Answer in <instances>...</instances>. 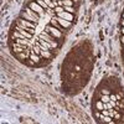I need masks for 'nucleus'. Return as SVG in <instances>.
Masks as SVG:
<instances>
[{"label":"nucleus","mask_w":124,"mask_h":124,"mask_svg":"<svg viewBox=\"0 0 124 124\" xmlns=\"http://www.w3.org/2000/svg\"><path fill=\"white\" fill-rule=\"evenodd\" d=\"M40 39H44V40H46L47 42L52 46V48H55V47H57L58 45H57V42L55 41V37L52 36V35H50L47 31H44V32H41L40 34Z\"/></svg>","instance_id":"f257e3e1"},{"label":"nucleus","mask_w":124,"mask_h":124,"mask_svg":"<svg viewBox=\"0 0 124 124\" xmlns=\"http://www.w3.org/2000/svg\"><path fill=\"white\" fill-rule=\"evenodd\" d=\"M46 31L50 34V35H52L55 39H61L62 37V31L58 30L57 27L52 26V25H50V26H46Z\"/></svg>","instance_id":"f03ea898"},{"label":"nucleus","mask_w":124,"mask_h":124,"mask_svg":"<svg viewBox=\"0 0 124 124\" xmlns=\"http://www.w3.org/2000/svg\"><path fill=\"white\" fill-rule=\"evenodd\" d=\"M17 25H20V26H23V27H25V29H35L36 27V24L35 23H32V21H29V20H25V19H23V17H20L19 20H17Z\"/></svg>","instance_id":"7ed1b4c3"},{"label":"nucleus","mask_w":124,"mask_h":124,"mask_svg":"<svg viewBox=\"0 0 124 124\" xmlns=\"http://www.w3.org/2000/svg\"><path fill=\"white\" fill-rule=\"evenodd\" d=\"M29 8H30V9H32L34 11H36L40 16H44V15H45V11H44L45 9H44L42 6H41L39 3H30Z\"/></svg>","instance_id":"20e7f679"},{"label":"nucleus","mask_w":124,"mask_h":124,"mask_svg":"<svg viewBox=\"0 0 124 124\" xmlns=\"http://www.w3.org/2000/svg\"><path fill=\"white\" fill-rule=\"evenodd\" d=\"M57 16L67 20V21H72V20H73V16H72V14H71V13H67L66 10H65V11H62V13H58Z\"/></svg>","instance_id":"39448f33"},{"label":"nucleus","mask_w":124,"mask_h":124,"mask_svg":"<svg viewBox=\"0 0 124 124\" xmlns=\"http://www.w3.org/2000/svg\"><path fill=\"white\" fill-rule=\"evenodd\" d=\"M56 19H57L58 24H60L62 27H63V29H67V27H70V26H71V21H67V20L62 19V17H60V16H56Z\"/></svg>","instance_id":"423d86ee"},{"label":"nucleus","mask_w":124,"mask_h":124,"mask_svg":"<svg viewBox=\"0 0 124 124\" xmlns=\"http://www.w3.org/2000/svg\"><path fill=\"white\" fill-rule=\"evenodd\" d=\"M26 13H27L30 16H32V17L36 20V23L39 21V20H40V17H41V16H40V15H39L36 11H34V10H32V9H30V8H27V9H26Z\"/></svg>","instance_id":"0eeeda50"},{"label":"nucleus","mask_w":124,"mask_h":124,"mask_svg":"<svg viewBox=\"0 0 124 124\" xmlns=\"http://www.w3.org/2000/svg\"><path fill=\"white\" fill-rule=\"evenodd\" d=\"M51 25H52V26H55V27H57V29H58V30H61V31H63V27H62V26L58 24L57 19H56V16L51 19Z\"/></svg>","instance_id":"6e6552de"},{"label":"nucleus","mask_w":124,"mask_h":124,"mask_svg":"<svg viewBox=\"0 0 124 124\" xmlns=\"http://www.w3.org/2000/svg\"><path fill=\"white\" fill-rule=\"evenodd\" d=\"M21 17H23V19H25V20H29V21H32V23H35V24H36V20H35L32 16H30L26 11H25V13H21Z\"/></svg>","instance_id":"1a4fd4ad"},{"label":"nucleus","mask_w":124,"mask_h":124,"mask_svg":"<svg viewBox=\"0 0 124 124\" xmlns=\"http://www.w3.org/2000/svg\"><path fill=\"white\" fill-rule=\"evenodd\" d=\"M14 51H15L16 54H20V52H25V51H26V47H24V46L21 47L20 45L15 44V46H14Z\"/></svg>","instance_id":"9d476101"},{"label":"nucleus","mask_w":124,"mask_h":124,"mask_svg":"<svg viewBox=\"0 0 124 124\" xmlns=\"http://www.w3.org/2000/svg\"><path fill=\"white\" fill-rule=\"evenodd\" d=\"M30 60L32 61V62H35V63H37V62L40 61V55H36V54H31L30 55Z\"/></svg>","instance_id":"9b49d317"},{"label":"nucleus","mask_w":124,"mask_h":124,"mask_svg":"<svg viewBox=\"0 0 124 124\" xmlns=\"http://www.w3.org/2000/svg\"><path fill=\"white\" fill-rule=\"evenodd\" d=\"M42 57H45V58H51V52H50V50H45V51H41V54H40Z\"/></svg>","instance_id":"f8f14e48"},{"label":"nucleus","mask_w":124,"mask_h":124,"mask_svg":"<svg viewBox=\"0 0 124 124\" xmlns=\"http://www.w3.org/2000/svg\"><path fill=\"white\" fill-rule=\"evenodd\" d=\"M101 101H102L103 103H108V102L110 101V96H108V94H102Z\"/></svg>","instance_id":"ddd939ff"},{"label":"nucleus","mask_w":124,"mask_h":124,"mask_svg":"<svg viewBox=\"0 0 124 124\" xmlns=\"http://www.w3.org/2000/svg\"><path fill=\"white\" fill-rule=\"evenodd\" d=\"M103 107H104V103H103L102 101H98V102L96 103V108H97L98 110L102 112V110H103Z\"/></svg>","instance_id":"4468645a"},{"label":"nucleus","mask_w":124,"mask_h":124,"mask_svg":"<svg viewBox=\"0 0 124 124\" xmlns=\"http://www.w3.org/2000/svg\"><path fill=\"white\" fill-rule=\"evenodd\" d=\"M37 3H39L41 6H42L44 9H48V5L45 3V0H37Z\"/></svg>","instance_id":"2eb2a0df"},{"label":"nucleus","mask_w":124,"mask_h":124,"mask_svg":"<svg viewBox=\"0 0 124 124\" xmlns=\"http://www.w3.org/2000/svg\"><path fill=\"white\" fill-rule=\"evenodd\" d=\"M32 52H34V54H36V55H40V54H41V50H40V47H39V46H36V45H35V46H34V50H32Z\"/></svg>","instance_id":"dca6fc26"},{"label":"nucleus","mask_w":124,"mask_h":124,"mask_svg":"<svg viewBox=\"0 0 124 124\" xmlns=\"http://www.w3.org/2000/svg\"><path fill=\"white\" fill-rule=\"evenodd\" d=\"M72 4H73V0H65L63 1L65 6H72Z\"/></svg>","instance_id":"f3484780"},{"label":"nucleus","mask_w":124,"mask_h":124,"mask_svg":"<svg viewBox=\"0 0 124 124\" xmlns=\"http://www.w3.org/2000/svg\"><path fill=\"white\" fill-rule=\"evenodd\" d=\"M62 11H65V9H63V8H61V6H56V8H55V13H56V14L62 13Z\"/></svg>","instance_id":"a211bd4d"},{"label":"nucleus","mask_w":124,"mask_h":124,"mask_svg":"<svg viewBox=\"0 0 124 124\" xmlns=\"http://www.w3.org/2000/svg\"><path fill=\"white\" fill-rule=\"evenodd\" d=\"M65 10H66L67 13H71V14H72V13L75 11V9L72 8V6H65Z\"/></svg>","instance_id":"6ab92c4d"},{"label":"nucleus","mask_w":124,"mask_h":124,"mask_svg":"<svg viewBox=\"0 0 124 124\" xmlns=\"http://www.w3.org/2000/svg\"><path fill=\"white\" fill-rule=\"evenodd\" d=\"M17 57H20V58H26V57H27V55H26V54H19V55H17Z\"/></svg>","instance_id":"aec40b11"},{"label":"nucleus","mask_w":124,"mask_h":124,"mask_svg":"<svg viewBox=\"0 0 124 124\" xmlns=\"http://www.w3.org/2000/svg\"><path fill=\"white\" fill-rule=\"evenodd\" d=\"M102 94H109V91L108 89H102Z\"/></svg>","instance_id":"412c9836"},{"label":"nucleus","mask_w":124,"mask_h":124,"mask_svg":"<svg viewBox=\"0 0 124 124\" xmlns=\"http://www.w3.org/2000/svg\"><path fill=\"white\" fill-rule=\"evenodd\" d=\"M120 117H122L120 113H116V116H114V118H116V119H120Z\"/></svg>","instance_id":"4be33fe9"},{"label":"nucleus","mask_w":124,"mask_h":124,"mask_svg":"<svg viewBox=\"0 0 124 124\" xmlns=\"http://www.w3.org/2000/svg\"><path fill=\"white\" fill-rule=\"evenodd\" d=\"M57 5L62 6V5H63V0H58V1H57Z\"/></svg>","instance_id":"5701e85b"},{"label":"nucleus","mask_w":124,"mask_h":124,"mask_svg":"<svg viewBox=\"0 0 124 124\" xmlns=\"http://www.w3.org/2000/svg\"><path fill=\"white\" fill-rule=\"evenodd\" d=\"M101 116H102V114H101L99 112H96V118H101Z\"/></svg>","instance_id":"b1692460"},{"label":"nucleus","mask_w":124,"mask_h":124,"mask_svg":"<svg viewBox=\"0 0 124 124\" xmlns=\"http://www.w3.org/2000/svg\"><path fill=\"white\" fill-rule=\"evenodd\" d=\"M122 42H123V44H124V36H123V37H122Z\"/></svg>","instance_id":"393cba45"},{"label":"nucleus","mask_w":124,"mask_h":124,"mask_svg":"<svg viewBox=\"0 0 124 124\" xmlns=\"http://www.w3.org/2000/svg\"><path fill=\"white\" fill-rule=\"evenodd\" d=\"M122 24H123V26H124V20H123V21H122Z\"/></svg>","instance_id":"a878e982"},{"label":"nucleus","mask_w":124,"mask_h":124,"mask_svg":"<svg viewBox=\"0 0 124 124\" xmlns=\"http://www.w3.org/2000/svg\"><path fill=\"white\" fill-rule=\"evenodd\" d=\"M123 34H124V29H123Z\"/></svg>","instance_id":"bb28decb"},{"label":"nucleus","mask_w":124,"mask_h":124,"mask_svg":"<svg viewBox=\"0 0 124 124\" xmlns=\"http://www.w3.org/2000/svg\"><path fill=\"white\" fill-rule=\"evenodd\" d=\"M123 19H124V15H123Z\"/></svg>","instance_id":"cd10ccee"}]
</instances>
